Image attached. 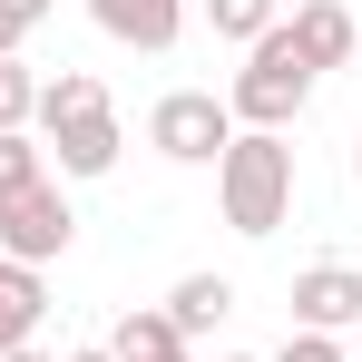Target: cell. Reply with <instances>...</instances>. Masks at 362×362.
<instances>
[{"mask_svg":"<svg viewBox=\"0 0 362 362\" xmlns=\"http://www.w3.org/2000/svg\"><path fill=\"white\" fill-rule=\"evenodd\" d=\"M30 137L49 147V177H108L127 147L118 108H108V88L88 78V69H59V78H40V118Z\"/></svg>","mask_w":362,"mask_h":362,"instance_id":"obj_1","label":"cell"},{"mask_svg":"<svg viewBox=\"0 0 362 362\" xmlns=\"http://www.w3.org/2000/svg\"><path fill=\"white\" fill-rule=\"evenodd\" d=\"M294 137H274V127H235V147L216 157V206H226V226L235 235H274L284 216H294Z\"/></svg>","mask_w":362,"mask_h":362,"instance_id":"obj_2","label":"cell"},{"mask_svg":"<svg viewBox=\"0 0 362 362\" xmlns=\"http://www.w3.org/2000/svg\"><path fill=\"white\" fill-rule=\"evenodd\" d=\"M313 88H323V78L294 59L284 20H274V30H264V40L245 49V69L226 78V118H235V127H274V137H294V118L313 108Z\"/></svg>","mask_w":362,"mask_h":362,"instance_id":"obj_3","label":"cell"},{"mask_svg":"<svg viewBox=\"0 0 362 362\" xmlns=\"http://www.w3.org/2000/svg\"><path fill=\"white\" fill-rule=\"evenodd\" d=\"M147 147H157L167 167H216V157L235 147V118H226L216 88H167V98L147 108Z\"/></svg>","mask_w":362,"mask_h":362,"instance_id":"obj_4","label":"cell"},{"mask_svg":"<svg viewBox=\"0 0 362 362\" xmlns=\"http://www.w3.org/2000/svg\"><path fill=\"white\" fill-rule=\"evenodd\" d=\"M69 245H78V206H69V186L59 177H40V186H20V196H0V255L10 264H59Z\"/></svg>","mask_w":362,"mask_h":362,"instance_id":"obj_5","label":"cell"},{"mask_svg":"<svg viewBox=\"0 0 362 362\" xmlns=\"http://www.w3.org/2000/svg\"><path fill=\"white\" fill-rule=\"evenodd\" d=\"M294 333H362V264H303L294 274Z\"/></svg>","mask_w":362,"mask_h":362,"instance_id":"obj_6","label":"cell"},{"mask_svg":"<svg viewBox=\"0 0 362 362\" xmlns=\"http://www.w3.org/2000/svg\"><path fill=\"white\" fill-rule=\"evenodd\" d=\"M284 40H294V59L313 69V78H333V69H353V49H362V20L343 10V0H294Z\"/></svg>","mask_w":362,"mask_h":362,"instance_id":"obj_7","label":"cell"},{"mask_svg":"<svg viewBox=\"0 0 362 362\" xmlns=\"http://www.w3.org/2000/svg\"><path fill=\"white\" fill-rule=\"evenodd\" d=\"M88 20H98L118 49H147V59L186 40V0H88Z\"/></svg>","mask_w":362,"mask_h":362,"instance_id":"obj_8","label":"cell"},{"mask_svg":"<svg viewBox=\"0 0 362 362\" xmlns=\"http://www.w3.org/2000/svg\"><path fill=\"white\" fill-rule=\"evenodd\" d=\"M40 323H49V274H40V264H10V255H0V353L40 343Z\"/></svg>","mask_w":362,"mask_h":362,"instance_id":"obj_9","label":"cell"},{"mask_svg":"<svg viewBox=\"0 0 362 362\" xmlns=\"http://www.w3.org/2000/svg\"><path fill=\"white\" fill-rule=\"evenodd\" d=\"M157 313L177 323V343H206V333L235 313V284H226V274H177V294L157 303Z\"/></svg>","mask_w":362,"mask_h":362,"instance_id":"obj_10","label":"cell"},{"mask_svg":"<svg viewBox=\"0 0 362 362\" xmlns=\"http://www.w3.org/2000/svg\"><path fill=\"white\" fill-rule=\"evenodd\" d=\"M177 353H196V343H177V323L157 303H127L108 323V362H177Z\"/></svg>","mask_w":362,"mask_h":362,"instance_id":"obj_11","label":"cell"},{"mask_svg":"<svg viewBox=\"0 0 362 362\" xmlns=\"http://www.w3.org/2000/svg\"><path fill=\"white\" fill-rule=\"evenodd\" d=\"M274 20H284L274 0H206V30H216V40H235V49H255Z\"/></svg>","mask_w":362,"mask_h":362,"instance_id":"obj_12","label":"cell"},{"mask_svg":"<svg viewBox=\"0 0 362 362\" xmlns=\"http://www.w3.org/2000/svg\"><path fill=\"white\" fill-rule=\"evenodd\" d=\"M40 177H49V147H40L30 127H10V137H0V196H20V186H40Z\"/></svg>","mask_w":362,"mask_h":362,"instance_id":"obj_13","label":"cell"},{"mask_svg":"<svg viewBox=\"0 0 362 362\" xmlns=\"http://www.w3.org/2000/svg\"><path fill=\"white\" fill-rule=\"evenodd\" d=\"M30 118H40V69H30V59H0V137L30 127Z\"/></svg>","mask_w":362,"mask_h":362,"instance_id":"obj_14","label":"cell"},{"mask_svg":"<svg viewBox=\"0 0 362 362\" xmlns=\"http://www.w3.org/2000/svg\"><path fill=\"white\" fill-rule=\"evenodd\" d=\"M264 362H353V353H343V333H284Z\"/></svg>","mask_w":362,"mask_h":362,"instance_id":"obj_15","label":"cell"},{"mask_svg":"<svg viewBox=\"0 0 362 362\" xmlns=\"http://www.w3.org/2000/svg\"><path fill=\"white\" fill-rule=\"evenodd\" d=\"M0 10H10L20 30H40V20H49V0H0Z\"/></svg>","mask_w":362,"mask_h":362,"instance_id":"obj_16","label":"cell"},{"mask_svg":"<svg viewBox=\"0 0 362 362\" xmlns=\"http://www.w3.org/2000/svg\"><path fill=\"white\" fill-rule=\"evenodd\" d=\"M20 40H30V30H20V20L0 10V59H20Z\"/></svg>","mask_w":362,"mask_h":362,"instance_id":"obj_17","label":"cell"},{"mask_svg":"<svg viewBox=\"0 0 362 362\" xmlns=\"http://www.w3.org/2000/svg\"><path fill=\"white\" fill-rule=\"evenodd\" d=\"M59 362H108V343H78V353H59Z\"/></svg>","mask_w":362,"mask_h":362,"instance_id":"obj_18","label":"cell"},{"mask_svg":"<svg viewBox=\"0 0 362 362\" xmlns=\"http://www.w3.org/2000/svg\"><path fill=\"white\" fill-rule=\"evenodd\" d=\"M0 362H49V353H40V343H20V353H0Z\"/></svg>","mask_w":362,"mask_h":362,"instance_id":"obj_19","label":"cell"},{"mask_svg":"<svg viewBox=\"0 0 362 362\" xmlns=\"http://www.w3.org/2000/svg\"><path fill=\"white\" fill-rule=\"evenodd\" d=\"M216 362H264V353H216Z\"/></svg>","mask_w":362,"mask_h":362,"instance_id":"obj_20","label":"cell"},{"mask_svg":"<svg viewBox=\"0 0 362 362\" xmlns=\"http://www.w3.org/2000/svg\"><path fill=\"white\" fill-rule=\"evenodd\" d=\"M353 177H362V137H353Z\"/></svg>","mask_w":362,"mask_h":362,"instance_id":"obj_21","label":"cell"},{"mask_svg":"<svg viewBox=\"0 0 362 362\" xmlns=\"http://www.w3.org/2000/svg\"><path fill=\"white\" fill-rule=\"evenodd\" d=\"M177 362H196V353H177Z\"/></svg>","mask_w":362,"mask_h":362,"instance_id":"obj_22","label":"cell"}]
</instances>
